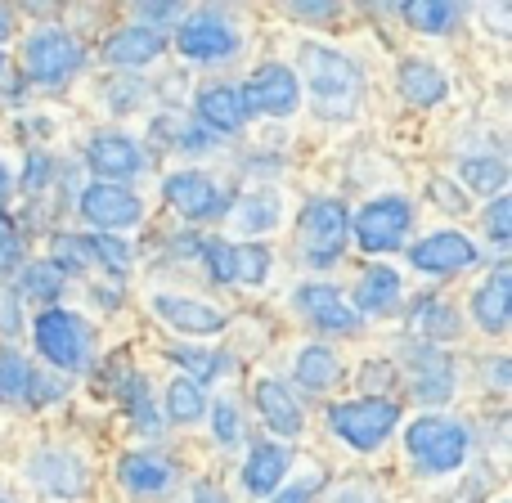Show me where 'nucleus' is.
Segmentation results:
<instances>
[{
  "instance_id": "nucleus-1",
  "label": "nucleus",
  "mask_w": 512,
  "mask_h": 503,
  "mask_svg": "<svg viewBox=\"0 0 512 503\" xmlns=\"http://www.w3.org/2000/svg\"><path fill=\"white\" fill-rule=\"evenodd\" d=\"M400 423V405L396 400H382V396H364V400H346V405L328 409V427L342 436L351 450L369 454L396 432Z\"/></svg>"
},
{
  "instance_id": "nucleus-2",
  "label": "nucleus",
  "mask_w": 512,
  "mask_h": 503,
  "mask_svg": "<svg viewBox=\"0 0 512 503\" xmlns=\"http://www.w3.org/2000/svg\"><path fill=\"white\" fill-rule=\"evenodd\" d=\"M405 445L423 472H454L468 459V432H463V423H450V418H436V414L409 423Z\"/></svg>"
},
{
  "instance_id": "nucleus-3",
  "label": "nucleus",
  "mask_w": 512,
  "mask_h": 503,
  "mask_svg": "<svg viewBox=\"0 0 512 503\" xmlns=\"http://www.w3.org/2000/svg\"><path fill=\"white\" fill-rule=\"evenodd\" d=\"M32 333H36V351H41L54 369L81 373L90 364V337H86V328H81V319L68 315V310L45 306L41 315H36Z\"/></svg>"
},
{
  "instance_id": "nucleus-4",
  "label": "nucleus",
  "mask_w": 512,
  "mask_h": 503,
  "mask_svg": "<svg viewBox=\"0 0 512 503\" xmlns=\"http://www.w3.org/2000/svg\"><path fill=\"white\" fill-rule=\"evenodd\" d=\"M81 59H86V50L68 32H59V27H45V32L27 36V45H23V68L41 86H63L81 68Z\"/></svg>"
},
{
  "instance_id": "nucleus-5",
  "label": "nucleus",
  "mask_w": 512,
  "mask_h": 503,
  "mask_svg": "<svg viewBox=\"0 0 512 503\" xmlns=\"http://www.w3.org/2000/svg\"><path fill=\"white\" fill-rule=\"evenodd\" d=\"M301 63H306V81L319 104H328V108L355 104V95H360V68H355L351 59L324 50V45H301Z\"/></svg>"
},
{
  "instance_id": "nucleus-6",
  "label": "nucleus",
  "mask_w": 512,
  "mask_h": 503,
  "mask_svg": "<svg viewBox=\"0 0 512 503\" xmlns=\"http://www.w3.org/2000/svg\"><path fill=\"white\" fill-rule=\"evenodd\" d=\"M409 225H414V212H409L405 198H373L355 212L351 230L364 252H396L405 243Z\"/></svg>"
},
{
  "instance_id": "nucleus-7",
  "label": "nucleus",
  "mask_w": 512,
  "mask_h": 503,
  "mask_svg": "<svg viewBox=\"0 0 512 503\" xmlns=\"http://www.w3.org/2000/svg\"><path fill=\"white\" fill-rule=\"evenodd\" d=\"M297 230H301V243H306L310 261L328 265V261H337L346 234H351V216H346V207L337 203V198H319V203H310L306 212H301Z\"/></svg>"
},
{
  "instance_id": "nucleus-8",
  "label": "nucleus",
  "mask_w": 512,
  "mask_h": 503,
  "mask_svg": "<svg viewBox=\"0 0 512 503\" xmlns=\"http://www.w3.org/2000/svg\"><path fill=\"white\" fill-rule=\"evenodd\" d=\"M239 99H243L248 113L288 117V113H297V104H301V86H297V77H292L283 63H265L248 86L239 90Z\"/></svg>"
},
{
  "instance_id": "nucleus-9",
  "label": "nucleus",
  "mask_w": 512,
  "mask_h": 503,
  "mask_svg": "<svg viewBox=\"0 0 512 503\" xmlns=\"http://www.w3.org/2000/svg\"><path fill=\"white\" fill-rule=\"evenodd\" d=\"M81 216H86L90 225H99L104 234H117V230H131V225L144 216V207L131 189L104 185V180H99V185H90L86 194H81Z\"/></svg>"
},
{
  "instance_id": "nucleus-10",
  "label": "nucleus",
  "mask_w": 512,
  "mask_h": 503,
  "mask_svg": "<svg viewBox=\"0 0 512 503\" xmlns=\"http://www.w3.org/2000/svg\"><path fill=\"white\" fill-rule=\"evenodd\" d=\"M176 45L185 59L212 63V59H230V54L239 50V36H234V27L221 23L216 14H198L176 32Z\"/></svg>"
},
{
  "instance_id": "nucleus-11",
  "label": "nucleus",
  "mask_w": 512,
  "mask_h": 503,
  "mask_svg": "<svg viewBox=\"0 0 512 503\" xmlns=\"http://www.w3.org/2000/svg\"><path fill=\"white\" fill-rule=\"evenodd\" d=\"M409 261L427 274H454V270H468V265L477 261V248H472V239L445 230V234H427L423 243H414V248H409Z\"/></svg>"
},
{
  "instance_id": "nucleus-12",
  "label": "nucleus",
  "mask_w": 512,
  "mask_h": 503,
  "mask_svg": "<svg viewBox=\"0 0 512 503\" xmlns=\"http://www.w3.org/2000/svg\"><path fill=\"white\" fill-rule=\"evenodd\" d=\"M409 387H414V396L427 400V405L450 400L454 396V364H450V355H441L436 346L409 351Z\"/></svg>"
},
{
  "instance_id": "nucleus-13",
  "label": "nucleus",
  "mask_w": 512,
  "mask_h": 503,
  "mask_svg": "<svg viewBox=\"0 0 512 503\" xmlns=\"http://www.w3.org/2000/svg\"><path fill=\"white\" fill-rule=\"evenodd\" d=\"M167 203L176 207L185 221H203V216H216L225 207V198L216 194V185L198 171H176L167 176Z\"/></svg>"
},
{
  "instance_id": "nucleus-14",
  "label": "nucleus",
  "mask_w": 512,
  "mask_h": 503,
  "mask_svg": "<svg viewBox=\"0 0 512 503\" xmlns=\"http://www.w3.org/2000/svg\"><path fill=\"white\" fill-rule=\"evenodd\" d=\"M167 50V36L158 32V27H122V32H113L104 41V59L113 63V68H140V63H153L158 54Z\"/></svg>"
},
{
  "instance_id": "nucleus-15",
  "label": "nucleus",
  "mask_w": 512,
  "mask_h": 503,
  "mask_svg": "<svg viewBox=\"0 0 512 503\" xmlns=\"http://www.w3.org/2000/svg\"><path fill=\"white\" fill-rule=\"evenodd\" d=\"M86 162L95 176H104V185H117V180L135 176L144 158L135 149V140H126V135H95L86 149Z\"/></svg>"
},
{
  "instance_id": "nucleus-16",
  "label": "nucleus",
  "mask_w": 512,
  "mask_h": 503,
  "mask_svg": "<svg viewBox=\"0 0 512 503\" xmlns=\"http://www.w3.org/2000/svg\"><path fill=\"white\" fill-rule=\"evenodd\" d=\"M256 409H261L265 427H270L274 436H301V427H306V414H301L297 396L274 378L256 382Z\"/></svg>"
},
{
  "instance_id": "nucleus-17",
  "label": "nucleus",
  "mask_w": 512,
  "mask_h": 503,
  "mask_svg": "<svg viewBox=\"0 0 512 503\" xmlns=\"http://www.w3.org/2000/svg\"><path fill=\"white\" fill-rule=\"evenodd\" d=\"M153 310L158 319H167L171 328L189 337H207V333H221L225 328V310L203 306V301H185V297H153Z\"/></svg>"
},
{
  "instance_id": "nucleus-18",
  "label": "nucleus",
  "mask_w": 512,
  "mask_h": 503,
  "mask_svg": "<svg viewBox=\"0 0 512 503\" xmlns=\"http://www.w3.org/2000/svg\"><path fill=\"white\" fill-rule=\"evenodd\" d=\"M472 315H477V324L486 333H504L508 315H512V274L508 270H495L481 283L477 297H472Z\"/></svg>"
},
{
  "instance_id": "nucleus-19",
  "label": "nucleus",
  "mask_w": 512,
  "mask_h": 503,
  "mask_svg": "<svg viewBox=\"0 0 512 503\" xmlns=\"http://www.w3.org/2000/svg\"><path fill=\"white\" fill-rule=\"evenodd\" d=\"M297 306L306 310L319 328H328V333H351V328H355V310L346 306V301L337 297L328 283H310V288H301L297 292Z\"/></svg>"
},
{
  "instance_id": "nucleus-20",
  "label": "nucleus",
  "mask_w": 512,
  "mask_h": 503,
  "mask_svg": "<svg viewBox=\"0 0 512 503\" xmlns=\"http://www.w3.org/2000/svg\"><path fill=\"white\" fill-rule=\"evenodd\" d=\"M400 95L409 99V104H418V108H432V104H441L445 99V72L436 68V63H427V59H405L400 63Z\"/></svg>"
},
{
  "instance_id": "nucleus-21",
  "label": "nucleus",
  "mask_w": 512,
  "mask_h": 503,
  "mask_svg": "<svg viewBox=\"0 0 512 503\" xmlns=\"http://www.w3.org/2000/svg\"><path fill=\"white\" fill-rule=\"evenodd\" d=\"M198 117H203L212 131L230 135L248 122V108H243V99L234 86H207V90H198Z\"/></svg>"
},
{
  "instance_id": "nucleus-22",
  "label": "nucleus",
  "mask_w": 512,
  "mask_h": 503,
  "mask_svg": "<svg viewBox=\"0 0 512 503\" xmlns=\"http://www.w3.org/2000/svg\"><path fill=\"white\" fill-rule=\"evenodd\" d=\"M283 477H288V450L283 445H252L248 463H243V486L252 495H274Z\"/></svg>"
},
{
  "instance_id": "nucleus-23",
  "label": "nucleus",
  "mask_w": 512,
  "mask_h": 503,
  "mask_svg": "<svg viewBox=\"0 0 512 503\" xmlns=\"http://www.w3.org/2000/svg\"><path fill=\"white\" fill-rule=\"evenodd\" d=\"M117 481H122L131 495H162L171 486V468L162 459H149V454H126L117 463Z\"/></svg>"
},
{
  "instance_id": "nucleus-24",
  "label": "nucleus",
  "mask_w": 512,
  "mask_h": 503,
  "mask_svg": "<svg viewBox=\"0 0 512 503\" xmlns=\"http://www.w3.org/2000/svg\"><path fill=\"white\" fill-rule=\"evenodd\" d=\"M396 297H400V274L387 270V265H369V270L360 274V283H355V306L369 310V315L387 310Z\"/></svg>"
},
{
  "instance_id": "nucleus-25",
  "label": "nucleus",
  "mask_w": 512,
  "mask_h": 503,
  "mask_svg": "<svg viewBox=\"0 0 512 503\" xmlns=\"http://www.w3.org/2000/svg\"><path fill=\"white\" fill-rule=\"evenodd\" d=\"M400 14L409 18V27H414V32L441 36V32H450V23L463 14V9L450 5V0H409V5H400Z\"/></svg>"
},
{
  "instance_id": "nucleus-26",
  "label": "nucleus",
  "mask_w": 512,
  "mask_h": 503,
  "mask_svg": "<svg viewBox=\"0 0 512 503\" xmlns=\"http://www.w3.org/2000/svg\"><path fill=\"white\" fill-rule=\"evenodd\" d=\"M337 373H342V364H337V355L328 351V346H306V351L297 355V382H301L306 391L333 387Z\"/></svg>"
},
{
  "instance_id": "nucleus-27",
  "label": "nucleus",
  "mask_w": 512,
  "mask_h": 503,
  "mask_svg": "<svg viewBox=\"0 0 512 503\" xmlns=\"http://www.w3.org/2000/svg\"><path fill=\"white\" fill-rule=\"evenodd\" d=\"M414 328L427 337V342H450V337H459V315H454V306H445V301H418L414 310Z\"/></svg>"
},
{
  "instance_id": "nucleus-28",
  "label": "nucleus",
  "mask_w": 512,
  "mask_h": 503,
  "mask_svg": "<svg viewBox=\"0 0 512 503\" xmlns=\"http://www.w3.org/2000/svg\"><path fill=\"white\" fill-rule=\"evenodd\" d=\"M463 185H468L472 194H504L508 167L499 158H468L463 162Z\"/></svg>"
},
{
  "instance_id": "nucleus-29",
  "label": "nucleus",
  "mask_w": 512,
  "mask_h": 503,
  "mask_svg": "<svg viewBox=\"0 0 512 503\" xmlns=\"http://www.w3.org/2000/svg\"><path fill=\"white\" fill-rule=\"evenodd\" d=\"M203 409H207V396H203V387H198L194 378H176V382H171L167 414L176 418V423H194V418H203Z\"/></svg>"
},
{
  "instance_id": "nucleus-30",
  "label": "nucleus",
  "mask_w": 512,
  "mask_h": 503,
  "mask_svg": "<svg viewBox=\"0 0 512 503\" xmlns=\"http://www.w3.org/2000/svg\"><path fill=\"white\" fill-rule=\"evenodd\" d=\"M32 382H36V373L23 355H14V351L0 355V400H27Z\"/></svg>"
},
{
  "instance_id": "nucleus-31",
  "label": "nucleus",
  "mask_w": 512,
  "mask_h": 503,
  "mask_svg": "<svg viewBox=\"0 0 512 503\" xmlns=\"http://www.w3.org/2000/svg\"><path fill=\"white\" fill-rule=\"evenodd\" d=\"M270 274V252L261 243H239L234 248V283H265Z\"/></svg>"
},
{
  "instance_id": "nucleus-32",
  "label": "nucleus",
  "mask_w": 512,
  "mask_h": 503,
  "mask_svg": "<svg viewBox=\"0 0 512 503\" xmlns=\"http://www.w3.org/2000/svg\"><path fill=\"white\" fill-rule=\"evenodd\" d=\"M126 409H131L135 432H144V436H158L162 432L158 409H153V400H149V391H144L140 378H131V387H126Z\"/></svg>"
},
{
  "instance_id": "nucleus-33",
  "label": "nucleus",
  "mask_w": 512,
  "mask_h": 503,
  "mask_svg": "<svg viewBox=\"0 0 512 503\" xmlns=\"http://www.w3.org/2000/svg\"><path fill=\"white\" fill-rule=\"evenodd\" d=\"M90 265V243L77 234H59L54 239V270L59 274H81Z\"/></svg>"
},
{
  "instance_id": "nucleus-34",
  "label": "nucleus",
  "mask_w": 512,
  "mask_h": 503,
  "mask_svg": "<svg viewBox=\"0 0 512 503\" xmlns=\"http://www.w3.org/2000/svg\"><path fill=\"white\" fill-rule=\"evenodd\" d=\"M86 243H90V256H99L113 274L131 270V243H122L117 234H99V239H86Z\"/></svg>"
},
{
  "instance_id": "nucleus-35",
  "label": "nucleus",
  "mask_w": 512,
  "mask_h": 503,
  "mask_svg": "<svg viewBox=\"0 0 512 503\" xmlns=\"http://www.w3.org/2000/svg\"><path fill=\"white\" fill-rule=\"evenodd\" d=\"M59 270L54 265H27L23 270V297H36V301H54L59 297Z\"/></svg>"
},
{
  "instance_id": "nucleus-36",
  "label": "nucleus",
  "mask_w": 512,
  "mask_h": 503,
  "mask_svg": "<svg viewBox=\"0 0 512 503\" xmlns=\"http://www.w3.org/2000/svg\"><path fill=\"white\" fill-rule=\"evenodd\" d=\"M198 252L207 256V270H212V279H216V283H234V243H225V239H207Z\"/></svg>"
},
{
  "instance_id": "nucleus-37",
  "label": "nucleus",
  "mask_w": 512,
  "mask_h": 503,
  "mask_svg": "<svg viewBox=\"0 0 512 503\" xmlns=\"http://www.w3.org/2000/svg\"><path fill=\"white\" fill-rule=\"evenodd\" d=\"M171 360L185 364V369H194V382H198V387H203V378H212V373L221 369V360H212V351H189V346L171 351Z\"/></svg>"
},
{
  "instance_id": "nucleus-38",
  "label": "nucleus",
  "mask_w": 512,
  "mask_h": 503,
  "mask_svg": "<svg viewBox=\"0 0 512 503\" xmlns=\"http://www.w3.org/2000/svg\"><path fill=\"white\" fill-rule=\"evenodd\" d=\"M279 221V212H274V198L265 194V198H248L243 203V225L248 230H270V225Z\"/></svg>"
},
{
  "instance_id": "nucleus-39",
  "label": "nucleus",
  "mask_w": 512,
  "mask_h": 503,
  "mask_svg": "<svg viewBox=\"0 0 512 503\" xmlns=\"http://www.w3.org/2000/svg\"><path fill=\"white\" fill-rule=\"evenodd\" d=\"M486 230H490V239H495V243H508L512 239V203H508V198H495V203H490Z\"/></svg>"
},
{
  "instance_id": "nucleus-40",
  "label": "nucleus",
  "mask_w": 512,
  "mask_h": 503,
  "mask_svg": "<svg viewBox=\"0 0 512 503\" xmlns=\"http://www.w3.org/2000/svg\"><path fill=\"white\" fill-rule=\"evenodd\" d=\"M212 423H216V441H221V445L239 441V409H234L230 400H221V405L212 409Z\"/></svg>"
},
{
  "instance_id": "nucleus-41",
  "label": "nucleus",
  "mask_w": 512,
  "mask_h": 503,
  "mask_svg": "<svg viewBox=\"0 0 512 503\" xmlns=\"http://www.w3.org/2000/svg\"><path fill=\"white\" fill-rule=\"evenodd\" d=\"M23 261V248H18V234H14V225L0 216V270H14V265Z\"/></svg>"
},
{
  "instance_id": "nucleus-42",
  "label": "nucleus",
  "mask_w": 512,
  "mask_h": 503,
  "mask_svg": "<svg viewBox=\"0 0 512 503\" xmlns=\"http://www.w3.org/2000/svg\"><path fill=\"white\" fill-rule=\"evenodd\" d=\"M45 180H50V158L32 153V158H27V180H23V189H27V194H36V189L45 185Z\"/></svg>"
},
{
  "instance_id": "nucleus-43",
  "label": "nucleus",
  "mask_w": 512,
  "mask_h": 503,
  "mask_svg": "<svg viewBox=\"0 0 512 503\" xmlns=\"http://www.w3.org/2000/svg\"><path fill=\"white\" fill-rule=\"evenodd\" d=\"M135 14H140V18H149V23L158 27L162 18H176V14H180V5H135Z\"/></svg>"
},
{
  "instance_id": "nucleus-44",
  "label": "nucleus",
  "mask_w": 512,
  "mask_h": 503,
  "mask_svg": "<svg viewBox=\"0 0 512 503\" xmlns=\"http://www.w3.org/2000/svg\"><path fill=\"white\" fill-rule=\"evenodd\" d=\"M288 14H297V18H328V14H337V5H292Z\"/></svg>"
},
{
  "instance_id": "nucleus-45",
  "label": "nucleus",
  "mask_w": 512,
  "mask_h": 503,
  "mask_svg": "<svg viewBox=\"0 0 512 503\" xmlns=\"http://www.w3.org/2000/svg\"><path fill=\"white\" fill-rule=\"evenodd\" d=\"M270 503H310V486H292V490H279Z\"/></svg>"
},
{
  "instance_id": "nucleus-46",
  "label": "nucleus",
  "mask_w": 512,
  "mask_h": 503,
  "mask_svg": "<svg viewBox=\"0 0 512 503\" xmlns=\"http://www.w3.org/2000/svg\"><path fill=\"white\" fill-rule=\"evenodd\" d=\"M198 503H225V499H221V495H212L207 486H198Z\"/></svg>"
},
{
  "instance_id": "nucleus-47",
  "label": "nucleus",
  "mask_w": 512,
  "mask_h": 503,
  "mask_svg": "<svg viewBox=\"0 0 512 503\" xmlns=\"http://www.w3.org/2000/svg\"><path fill=\"white\" fill-rule=\"evenodd\" d=\"M5 36H9V14L0 9V41H5Z\"/></svg>"
},
{
  "instance_id": "nucleus-48",
  "label": "nucleus",
  "mask_w": 512,
  "mask_h": 503,
  "mask_svg": "<svg viewBox=\"0 0 512 503\" xmlns=\"http://www.w3.org/2000/svg\"><path fill=\"white\" fill-rule=\"evenodd\" d=\"M5 194H9V171L0 167V198H5Z\"/></svg>"
},
{
  "instance_id": "nucleus-49",
  "label": "nucleus",
  "mask_w": 512,
  "mask_h": 503,
  "mask_svg": "<svg viewBox=\"0 0 512 503\" xmlns=\"http://www.w3.org/2000/svg\"><path fill=\"white\" fill-rule=\"evenodd\" d=\"M0 68H5V59H0Z\"/></svg>"
}]
</instances>
